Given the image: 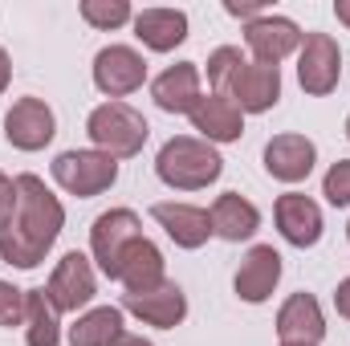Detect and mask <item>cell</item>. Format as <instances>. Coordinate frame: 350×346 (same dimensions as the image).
Returning <instances> with one entry per match:
<instances>
[{"instance_id":"obj_1","label":"cell","mask_w":350,"mask_h":346,"mask_svg":"<svg viewBox=\"0 0 350 346\" xmlns=\"http://www.w3.org/2000/svg\"><path fill=\"white\" fill-rule=\"evenodd\" d=\"M66 228L62 200L33 172L16 175V212L0 232V257L16 269H37Z\"/></svg>"},{"instance_id":"obj_2","label":"cell","mask_w":350,"mask_h":346,"mask_svg":"<svg viewBox=\"0 0 350 346\" xmlns=\"http://www.w3.org/2000/svg\"><path fill=\"white\" fill-rule=\"evenodd\" d=\"M155 172L175 191H200V187H208V183L220 179L224 159L216 155L212 143H204L196 135H175V139L163 143V151L155 159Z\"/></svg>"},{"instance_id":"obj_3","label":"cell","mask_w":350,"mask_h":346,"mask_svg":"<svg viewBox=\"0 0 350 346\" xmlns=\"http://www.w3.org/2000/svg\"><path fill=\"white\" fill-rule=\"evenodd\" d=\"M86 135L94 139L98 151H106L114 159H131V155L143 151L151 127H147V118L135 106H126V102H102V106L90 110Z\"/></svg>"},{"instance_id":"obj_4","label":"cell","mask_w":350,"mask_h":346,"mask_svg":"<svg viewBox=\"0 0 350 346\" xmlns=\"http://www.w3.org/2000/svg\"><path fill=\"white\" fill-rule=\"evenodd\" d=\"M53 179L78 196V200H90V196H102L106 187H114L118 179V159L106 155V151H62L53 159Z\"/></svg>"},{"instance_id":"obj_5","label":"cell","mask_w":350,"mask_h":346,"mask_svg":"<svg viewBox=\"0 0 350 346\" xmlns=\"http://www.w3.org/2000/svg\"><path fill=\"white\" fill-rule=\"evenodd\" d=\"M143 237V220L131 212V208H110L94 220L90 228V253L98 261V269L114 281L118 277V261L126 253V245H135Z\"/></svg>"},{"instance_id":"obj_6","label":"cell","mask_w":350,"mask_h":346,"mask_svg":"<svg viewBox=\"0 0 350 346\" xmlns=\"http://www.w3.org/2000/svg\"><path fill=\"white\" fill-rule=\"evenodd\" d=\"M338 74H342V49L330 33H306L301 49H297V82L306 94L326 98L338 90Z\"/></svg>"},{"instance_id":"obj_7","label":"cell","mask_w":350,"mask_h":346,"mask_svg":"<svg viewBox=\"0 0 350 346\" xmlns=\"http://www.w3.org/2000/svg\"><path fill=\"white\" fill-rule=\"evenodd\" d=\"M49 302L57 306V314H78L82 306L94 302L98 293V281H94V265H90L86 253H66L57 261V269L49 273V285H45Z\"/></svg>"},{"instance_id":"obj_8","label":"cell","mask_w":350,"mask_h":346,"mask_svg":"<svg viewBox=\"0 0 350 346\" xmlns=\"http://www.w3.org/2000/svg\"><path fill=\"white\" fill-rule=\"evenodd\" d=\"M143 82H147V62H143L139 49H131V45L98 49V57H94V86L102 94H110L118 102V98L135 94Z\"/></svg>"},{"instance_id":"obj_9","label":"cell","mask_w":350,"mask_h":346,"mask_svg":"<svg viewBox=\"0 0 350 346\" xmlns=\"http://www.w3.org/2000/svg\"><path fill=\"white\" fill-rule=\"evenodd\" d=\"M57 135V118L41 98H16L4 114V139L16 151H41Z\"/></svg>"},{"instance_id":"obj_10","label":"cell","mask_w":350,"mask_h":346,"mask_svg":"<svg viewBox=\"0 0 350 346\" xmlns=\"http://www.w3.org/2000/svg\"><path fill=\"white\" fill-rule=\"evenodd\" d=\"M224 98H232L241 114H265L281 98V70L277 66H261V62H245L232 74Z\"/></svg>"},{"instance_id":"obj_11","label":"cell","mask_w":350,"mask_h":346,"mask_svg":"<svg viewBox=\"0 0 350 346\" xmlns=\"http://www.w3.org/2000/svg\"><path fill=\"white\" fill-rule=\"evenodd\" d=\"M245 41H249V49L257 53L261 66H277V62H285L289 53L301 49L306 33H301L289 16H273V12H265V16H257V21H249Z\"/></svg>"},{"instance_id":"obj_12","label":"cell","mask_w":350,"mask_h":346,"mask_svg":"<svg viewBox=\"0 0 350 346\" xmlns=\"http://www.w3.org/2000/svg\"><path fill=\"white\" fill-rule=\"evenodd\" d=\"M277 281H281V253H277L273 245H253V249L245 253V261H241L237 277H232L237 297L249 302V306L269 302L273 289H277Z\"/></svg>"},{"instance_id":"obj_13","label":"cell","mask_w":350,"mask_h":346,"mask_svg":"<svg viewBox=\"0 0 350 346\" xmlns=\"http://www.w3.org/2000/svg\"><path fill=\"white\" fill-rule=\"evenodd\" d=\"M318 163V147L306 135H277L265 143V172L281 183H301L310 179Z\"/></svg>"},{"instance_id":"obj_14","label":"cell","mask_w":350,"mask_h":346,"mask_svg":"<svg viewBox=\"0 0 350 346\" xmlns=\"http://www.w3.org/2000/svg\"><path fill=\"white\" fill-rule=\"evenodd\" d=\"M273 216H277V228H281V237H285L289 245L310 249V245L322 241V208H318L310 196H301V191L277 196Z\"/></svg>"},{"instance_id":"obj_15","label":"cell","mask_w":350,"mask_h":346,"mask_svg":"<svg viewBox=\"0 0 350 346\" xmlns=\"http://www.w3.org/2000/svg\"><path fill=\"white\" fill-rule=\"evenodd\" d=\"M122 310H131L135 318H143L147 326H159V330H175L183 318H187V297L175 281H163L147 293H126L122 297Z\"/></svg>"},{"instance_id":"obj_16","label":"cell","mask_w":350,"mask_h":346,"mask_svg":"<svg viewBox=\"0 0 350 346\" xmlns=\"http://www.w3.org/2000/svg\"><path fill=\"white\" fill-rule=\"evenodd\" d=\"M277 334L281 343H297V346H318L326 334V318L314 293H293L281 310H277Z\"/></svg>"},{"instance_id":"obj_17","label":"cell","mask_w":350,"mask_h":346,"mask_svg":"<svg viewBox=\"0 0 350 346\" xmlns=\"http://www.w3.org/2000/svg\"><path fill=\"white\" fill-rule=\"evenodd\" d=\"M191 127L200 131L204 143H237V139L245 135V114L237 110L232 98H224V94H208V98L196 102V110H191Z\"/></svg>"},{"instance_id":"obj_18","label":"cell","mask_w":350,"mask_h":346,"mask_svg":"<svg viewBox=\"0 0 350 346\" xmlns=\"http://www.w3.org/2000/svg\"><path fill=\"white\" fill-rule=\"evenodd\" d=\"M208 220H212V237H220V241H228V245H241V241H249V237L261 228L257 204H249L241 191L216 196V204L208 208Z\"/></svg>"},{"instance_id":"obj_19","label":"cell","mask_w":350,"mask_h":346,"mask_svg":"<svg viewBox=\"0 0 350 346\" xmlns=\"http://www.w3.org/2000/svg\"><path fill=\"white\" fill-rule=\"evenodd\" d=\"M151 98L167 114H191L196 102L204 98L200 94V70H196V62H175L172 70H163L151 82Z\"/></svg>"},{"instance_id":"obj_20","label":"cell","mask_w":350,"mask_h":346,"mask_svg":"<svg viewBox=\"0 0 350 346\" xmlns=\"http://www.w3.org/2000/svg\"><path fill=\"white\" fill-rule=\"evenodd\" d=\"M151 216L163 224V232L172 237L179 249H200V245H208V237H212V220H208V212L196 208V204L163 200V204L151 208Z\"/></svg>"},{"instance_id":"obj_21","label":"cell","mask_w":350,"mask_h":346,"mask_svg":"<svg viewBox=\"0 0 350 346\" xmlns=\"http://www.w3.org/2000/svg\"><path fill=\"white\" fill-rule=\"evenodd\" d=\"M163 265H167V261L159 253V245H151L147 237H139L135 245H126L114 281H122L126 293H147V289H155V285L167 281V277H163Z\"/></svg>"},{"instance_id":"obj_22","label":"cell","mask_w":350,"mask_h":346,"mask_svg":"<svg viewBox=\"0 0 350 346\" xmlns=\"http://www.w3.org/2000/svg\"><path fill=\"white\" fill-rule=\"evenodd\" d=\"M135 37L155 53H172L175 45L187 41V12H179V8H143V12H135Z\"/></svg>"},{"instance_id":"obj_23","label":"cell","mask_w":350,"mask_h":346,"mask_svg":"<svg viewBox=\"0 0 350 346\" xmlns=\"http://www.w3.org/2000/svg\"><path fill=\"white\" fill-rule=\"evenodd\" d=\"M25 343L29 346H57L62 343L57 306L49 302L45 289H25Z\"/></svg>"},{"instance_id":"obj_24","label":"cell","mask_w":350,"mask_h":346,"mask_svg":"<svg viewBox=\"0 0 350 346\" xmlns=\"http://www.w3.org/2000/svg\"><path fill=\"white\" fill-rule=\"evenodd\" d=\"M122 310L118 306H98L86 310L74 326H70V346H114L122 338Z\"/></svg>"},{"instance_id":"obj_25","label":"cell","mask_w":350,"mask_h":346,"mask_svg":"<svg viewBox=\"0 0 350 346\" xmlns=\"http://www.w3.org/2000/svg\"><path fill=\"white\" fill-rule=\"evenodd\" d=\"M82 21L110 33V29H122L126 21H135V12L126 0H82Z\"/></svg>"},{"instance_id":"obj_26","label":"cell","mask_w":350,"mask_h":346,"mask_svg":"<svg viewBox=\"0 0 350 346\" xmlns=\"http://www.w3.org/2000/svg\"><path fill=\"white\" fill-rule=\"evenodd\" d=\"M245 66V57H241V49L237 45H220L212 57H208V82L216 86V94H224L228 82H232V74Z\"/></svg>"},{"instance_id":"obj_27","label":"cell","mask_w":350,"mask_h":346,"mask_svg":"<svg viewBox=\"0 0 350 346\" xmlns=\"http://www.w3.org/2000/svg\"><path fill=\"white\" fill-rule=\"evenodd\" d=\"M322 196H326L334 208H347L350 204V159H338V163L326 172V179H322Z\"/></svg>"},{"instance_id":"obj_28","label":"cell","mask_w":350,"mask_h":346,"mask_svg":"<svg viewBox=\"0 0 350 346\" xmlns=\"http://www.w3.org/2000/svg\"><path fill=\"white\" fill-rule=\"evenodd\" d=\"M25 322V289L0 281V326H21Z\"/></svg>"},{"instance_id":"obj_29","label":"cell","mask_w":350,"mask_h":346,"mask_svg":"<svg viewBox=\"0 0 350 346\" xmlns=\"http://www.w3.org/2000/svg\"><path fill=\"white\" fill-rule=\"evenodd\" d=\"M12 212H16V179H8V175L0 172V232L12 220Z\"/></svg>"},{"instance_id":"obj_30","label":"cell","mask_w":350,"mask_h":346,"mask_svg":"<svg viewBox=\"0 0 350 346\" xmlns=\"http://www.w3.org/2000/svg\"><path fill=\"white\" fill-rule=\"evenodd\" d=\"M224 12H228V16H245V21H257V16H265L261 4H237V0H228V4H224Z\"/></svg>"},{"instance_id":"obj_31","label":"cell","mask_w":350,"mask_h":346,"mask_svg":"<svg viewBox=\"0 0 350 346\" xmlns=\"http://www.w3.org/2000/svg\"><path fill=\"white\" fill-rule=\"evenodd\" d=\"M334 310L350 322V277L347 281H338V289H334Z\"/></svg>"},{"instance_id":"obj_32","label":"cell","mask_w":350,"mask_h":346,"mask_svg":"<svg viewBox=\"0 0 350 346\" xmlns=\"http://www.w3.org/2000/svg\"><path fill=\"white\" fill-rule=\"evenodd\" d=\"M8 82H12V62H8V53L0 49V94L8 90Z\"/></svg>"},{"instance_id":"obj_33","label":"cell","mask_w":350,"mask_h":346,"mask_svg":"<svg viewBox=\"0 0 350 346\" xmlns=\"http://www.w3.org/2000/svg\"><path fill=\"white\" fill-rule=\"evenodd\" d=\"M334 16H338V21L350 29V0H334Z\"/></svg>"},{"instance_id":"obj_34","label":"cell","mask_w":350,"mask_h":346,"mask_svg":"<svg viewBox=\"0 0 350 346\" xmlns=\"http://www.w3.org/2000/svg\"><path fill=\"white\" fill-rule=\"evenodd\" d=\"M114 346H155V343H151V338H139V334H122Z\"/></svg>"},{"instance_id":"obj_35","label":"cell","mask_w":350,"mask_h":346,"mask_svg":"<svg viewBox=\"0 0 350 346\" xmlns=\"http://www.w3.org/2000/svg\"><path fill=\"white\" fill-rule=\"evenodd\" d=\"M347 139H350V118H347Z\"/></svg>"},{"instance_id":"obj_36","label":"cell","mask_w":350,"mask_h":346,"mask_svg":"<svg viewBox=\"0 0 350 346\" xmlns=\"http://www.w3.org/2000/svg\"><path fill=\"white\" fill-rule=\"evenodd\" d=\"M281 346H297V343H281Z\"/></svg>"},{"instance_id":"obj_37","label":"cell","mask_w":350,"mask_h":346,"mask_svg":"<svg viewBox=\"0 0 350 346\" xmlns=\"http://www.w3.org/2000/svg\"><path fill=\"white\" fill-rule=\"evenodd\" d=\"M347 237H350V224H347Z\"/></svg>"}]
</instances>
